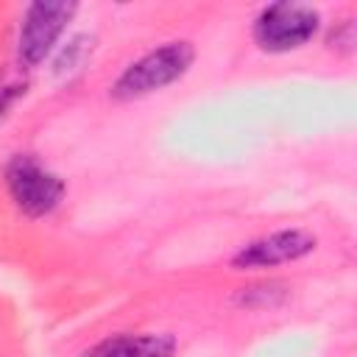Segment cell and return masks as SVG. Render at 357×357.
<instances>
[{
	"mask_svg": "<svg viewBox=\"0 0 357 357\" xmlns=\"http://www.w3.org/2000/svg\"><path fill=\"white\" fill-rule=\"evenodd\" d=\"M195 59V50L190 42H167L142 59H137L112 86V95L120 100H134L142 95H151L173 81H178Z\"/></svg>",
	"mask_w": 357,
	"mask_h": 357,
	"instance_id": "obj_1",
	"label": "cell"
},
{
	"mask_svg": "<svg viewBox=\"0 0 357 357\" xmlns=\"http://www.w3.org/2000/svg\"><path fill=\"white\" fill-rule=\"evenodd\" d=\"M318 11L301 3H273L254 20V42L268 53L304 47L318 31Z\"/></svg>",
	"mask_w": 357,
	"mask_h": 357,
	"instance_id": "obj_2",
	"label": "cell"
},
{
	"mask_svg": "<svg viewBox=\"0 0 357 357\" xmlns=\"http://www.w3.org/2000/svg\"><path fill=\"white\" fill-rule=\"evenodd\" d=\"M6 187L17 209L28 218H42L53 212L64 195V181L33 156H14L8 162Z\"/></svg>",
	"mask_w": 357,
	"mask_h": 357,
	"instance_id": "obj_3",
	"label": "cell"
},
{
	"mask_svg": "<svg viewBox=\"0 0 357 357\" xmlns=\"http://www.w3.org/2000/svg\"><path fill=\"white\" fill-rule=\"evenodd\" d=\"M75 14V3H33L28 6L20 28V61L39 64Z\"/></svg>",
	"mask_w": 357,
	"mask_h": 357,
	"instance_id": "obj_4",
	"label": "cell"
},
{
	"mask_svg": "<svg viewBox=\"0 0 357 357\" xmlns=\"http://www.w3.org/2000/svg\"><path fill=\"white\" fill-rule=\"evenodd\" d=\"M315 248V237L301 229H284L273 231L262 240L248 243L234 257V268H271L279 262H293Z\"/></svg>",
	"mask_w": 357,
	"mask_h": 357,
	"instance_id": "obj_5",
	"label": "cell"
},
{
	"mask_svg": "<svg viewBox=\"0 0 357 357\" xmlns=\"http://www.w3.org/2000/svg\"><path fill=\"white\" fill-rule=\"evenodd\" d=\"M173 337L167 335H117L98 343L84 357H173Z\"/></svg>",
	"mask_w": 357,
	"mask_h": 357,
	"instance_id": "obj_6",
	"label": "cell"
}]
</instances>
